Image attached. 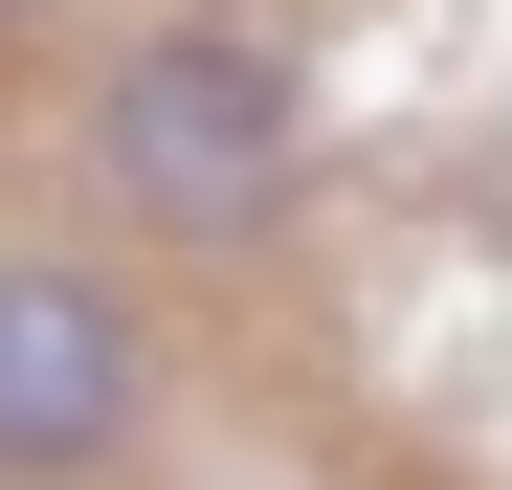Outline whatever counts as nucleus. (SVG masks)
<instances>
[{"mask_svg":"<svg viewBox=\"0 0 512 490\" xmlns=\"http://www.w3.org/2000/svg\"><path fill=\"white\" fill-rule=\"evenodd\" d=\"M90 156H112V201H134V223H179V245H245V223L290 201L312 112H290V67L245 45V23H156L112 90H90Z\"/></svg>","mask_w":512,"mask_h":490,"instance_id":"obj_1","label":"nucleus"},{"mask_svg":"<svg viewBox=\"0 0 512 490\" xmlns=\"http://www.w3.org/2000/svg\"><path fill=\"white\" fill-rule=\"evenodd\" d=\"M134 446V312L90 268H0V468H112Z\"/></svg>","mask_w":512,"mask_h":490,"instance_id":"obj_2","label":"nucleus"}]
</instances>
